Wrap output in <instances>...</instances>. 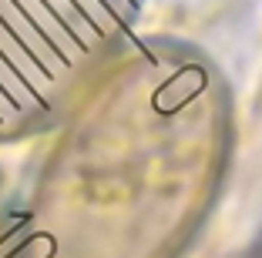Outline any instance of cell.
<instances>
[{
	"instance_id": "6da1fadb",
	"label": "cell",
	"mask_w": 262,
	"mask_h": 258,
	"mask_svg": "<svg viewBox=\"0 0 262 258\" xmlns=\"http://www.w3.org/2000/svg\"><path fill=\"white\" fill-rule=\"evenodd\" d=\"M10 4H14V7L20 10L27 20H31V27L47 40V47H51V51H54L64 64H71L77 54H84L81 40H77L74 34L64 27V20H61V17H57L51 7H47L44 0H10Z\"/></svg>"
}]
</instances>
